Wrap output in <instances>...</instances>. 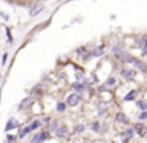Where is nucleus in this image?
I'll list each match as a JSON object with an SVG mask.
<instances>
[{
  "label": "nucleus",
  "instance_id": "obj_28",
  "mask_svg": "<svg viewBox=\"0 0 147 143\" xmlns=\"http://www.w3.org/2000/svg\"><path fill=\"white\" fill-rule=\"evenodd\" d=\"M0 16L3 17L5 21H8V14H5V13H2V11H0Z\"/></svg>",
  "mask_w": 147,
  "mask_h": 143
},
{
  "label": "nucleus",
  "instance_id": "obj_21",
  "mask_svg": "<svg viewBox=\"0 0 147 143\" xmlns=\"http://www.w3.org/2000/svg\"><path fill=\"white\" fill-rule=\"evenodd\" d=\"M133 134H134V130H133V129H128L127 132L122 134V135H125V137H127V140H128V138H131V137H133Z\"/></svg>",
  "mask_w": 147,
  "mask_h": 143
},
{
  "label": "nucleus",
  "instance_id": "obj_29",
  "mask_svg": "<svg viewBox=\"0 0 147 143\" xmlns=\"http://www.w3.org/2000/svg\"><path fill=\"white\" fill-rule=\"evenodd\" d=\"M49 121H51V118H49V116H45V118H43V123H49Z\"/></svg>",
  "mask_w": 147,
  "mask_h": 143
},
{
  "label": "nucleus",
  "instance_id": "obj_13",
  "mask_svg": "<svg viewBox=\"0 0 147 143\" xmlns=\"http://www.w3.org/2000/svg\"><path fill=\"white\" fill-rule=\"evenodd\" d=\"M41 124H43V121H41V120H33V121H32V124H30V129L35 130V129H38V127H41Z\"/></svg>",
  "mask_w": 147,
  "mask_h": 143
},
{
  "label": "nucleus",
  "instance_id": "obj_11",
  "mask_svg": "<svg viewBox=\"0 0 147 143\" xmlns=\"http://www.w3.org/2000/svg\"><path fill=\"white\" fill-rule=\"evenodd\" d=\"M133 65H134L136 68H139L142 72H147V65H144L142 61H139V60H136V58H133Z\"/></svg>",
  "mask_w": 147,
  "mask_h": 143
},
{
  "label": "nucleus",
  "instance_id": "obj_15",
  "mask_svg": "<svg viewBox=\"0 0 147 143\" xmlns=\"http://www.w3.org/2000/svg\"><path fill=\"white\" fill-rule=\"evenodd\" d=\"M112 54H114V55H115V57H119V58H120V57H122V55H123V54H125V52H123V51H122V49H120V47H112Z\"/></svg>",
  "mask_w": 147,
  "mask_h": 143
},
{
  "label": "nucleus",
  "instance_id": "obj_1",
  "mask_svg": "<svg viewBox=\"0 0 147 143\" xmlns=\"http://www.w3.org/2000/svg\"><path fill=\"white\" fill-rule=\"evenodd\" d=\"M79 102H81V96L78 93H71V94H68L65 104H67V107H76Z\"/></svg>",
  "mask_w": 147,
  "mask_h": 143
},
{
  "label": "nucleus",
  "instance_id": "obj_26",
  "mask_svg": "<svg viewBox=\"0 0 147 143\" xmlns=\"http://www.w3.org/2000/svg\"><path fill=\"white\" fill-rule=\"evenodd\" d=\"M7 58H8V54H3V57H2V65L7 63Z\"/></svg>",
  "mask_w": 147,
  "mask_h": 143
},
{
  "label": "nucleus",
  "instance_id": "obj_8",
  "mask_svg": "<svg viewBox=\"0 0 147 143\" xmlns=\"http://www.w3.org/2000/svg\"><path fill=\"white\" fill-rule=\"evenodd\" d=\"M32 104H33V98H32V96H29V98L22 99V101L19 102V110H26V108L30 107Z\"/></svg>",
  "mask_w": 147,
  "mask_h": 143
},
{
  "label": "nucleus",
  "instance_id": "obj_20",
  "mask_svg": "<svg viewBox=\"0 0 147 143\" xmlns=\"http://www.w3.org/2000/svg\"><path fill=\"white\" fill-rule=\"evenodd\" d=\"M65 108H67V104H65V102H59L57 104V112H65Z\"/></svg>",
  "mask_w": 147,
  "mask_h": 143
},
{
  "label": "nucleus",
  "instance_id": "obj_23",
  "mask_svg": "<svg viewBox=\"0 0 147 143\" xmlns=\"http://www.w3.org/2000/svg\"><path fill=\"white\" fill-rule=\"evenodd\" d=\"M138 118H139L141 121H142V120H147V110H142V112L139 113V116H138Z\"/></svg>",
  "mask_w": 147,
  "mask_h": 143
},
{
  "label": "nucleus",
  "instance_id": "obj_22",
  "mask_svg": "<svg viewBox=\"0 0 147 143\" xmlns=\"http://www.w3.org/2000/svg\"><path fill=\"white\" fill-rule=\"evenodd\" d=\"M59 124H57V121H51V123H49V132H51V130H55V127H57Z\"/></svg>",
  "mask_w": 147,
  "mask_h": 143
},
{
  "label": "nucleus",
  "instance_id": "obj_7",
  "mask_svg": "<svg viewBox=\"0 0 147 143\" xmlns=\"http://www.w3.org/2000/svg\"><path fill=\"white\" fill-rule=\"evenodd\" d=\"M134 130L138 132V135H141V137H147V127L144 126L142 123H136V124H134Z\"/></svg>",
  "mask_w": 147,
  "mask_h": 143
},
{
  "label": "nucleus",
  "instance_id": "obj_3",
  "mask_svg": "<svg viewBox=\"0 0 147 143\" xmlns=\"http://www.w3.org/2000/svg\"><path fill=\"white\" fill-rule=\"evenodd\" d=\"M49 130H45V132H40V134H36L35 137L32 138V143H43V142H46V140L49 138Z\"/></svg>",
  "mask_w": 147,
  "mask_h": 143
},
{
  "label": "nucleus",
  "instance_id": "obj_24",
  "mask_svg": "<svg viewBox=\"0 0 147 143\" xmlns=\"http://www.w3.org/2000/svg\"><path fill=\"white\" fill-rule=\"evenodd\" d=\"M92 130H95V132H98V130H100V123H98V121L92 123Z\"/></svg>",
  "mask_w": 147,
  "mask_h": 143
},
{
  "label": "nucleus",
  "instance_id": "obj_27",
  "mask_svg": "<svg viewBox=\"0 0 147 143\" xmlns=\"http://www.w3.org/2000/svg\"><path fill=\"white\" fill-rule=\"evenodd\" d=\"M98 113H100V115H103V113H105V105H100V110H98Z\"/></svg>",
  "mask_w": 147,
  "mask_h": 143
},
{
  "label": "nucleus",
  "instance_id": "obj_25",
  "mask_svg": "<svg viewBox=\"0 0 147 143\" xmlns=\"http://www.w3.org/2000/svg\"><path fill=\"white\" fill-rule=\"evenodd\" d=\"M7 35H8V41L11 43V41H13V38H11V30L10 29H7Z\"/></svg>",
  "mask_w": 147,
  "mask_h": 143
},
{
  "label": "nucleus",
  "instance_id": "obj_4",
  "mask_svg": "<svg viewBox=\"0 0 147 143\" xmlns=\"http://www.w3.org/2000/svg\"><path fill=\"white\" fill-rule=\"evenodd\" d=\"M54 132H55V137H59V138H67L70 130H68L67 126H57Z\"/></svg>",
  "mask_w": 147,
  "mask_h": 143
},
{
  "label": "nucleus",
  "instance_id": "obj_9",
  "mask_svg": "<svg viewBox=\"0 0 147 143\" xmlns=\"http://www.w3.org/2000/svg\"><path fill=\"white\" fill-rule=\"evenodd\" d=\"M16 127H19V123H18L14 118H11V120L7 123V126H5V130L8 132V130H11V129H16Z\"/></svg>",
  "mask_w": 147,
  "mask_h": 143
},
{
  "label": "nucleus",
  "instance_id": "obj_17",
  "mask_svg": "<svg viewBox=\"0 0 147 143\" xmlns=\"http://www.w3.org/2000/svg\"><path fill=\"white\" fill-rule=\"evenodd\" d=\"M136 94H138L136 91H130V93H128V94L125 96L123 99H125V101H133V99H134V96H136Z\"/></svg>",
  "mask_w": 147,
  "mask_h": 143
},
{
  "label": "nucleus",
  "instance_id": "obj_19",
  "mask_svg": "<svg viewBox=\"0 0 147 143\" xmlns=\"http://www.w3.org/2000/svg\"><path fill=\"white\" fill-rule=\"evenodd\" d=\"M138 107H139L141 110H147V102L146 101H138Z\"/></svg>",
  "mask_w": 147,
  "mask_h": 143
},
{
  "label": "nucleus",
  "instance_id": "obj_18",
  "mask_svg": "<svg viewBox=\"0 0 147 143\" xmlns=\"http://www.w3.org/2000/svg\"><path fill=\"white\" fill-rule=\"evenodd\" d=\"M84 129H86V127H84V124H78V126L74 127V132H76V134H82Z\"/></svg>",
  "mask_w": 147,
  "mask_h": 143
},
{
  "label": "nucleus",
  "instance_id": "obj_10",
  "mask_svg": "<svg viewBox=\"0 0 147 143\" xmlns=\"http://www.w3.org/2000/svg\"><path fill=\"white\" fill-rule=\"evenodd\" d=\"M32 132V129H30V126H26V127H22V129L19 130V134H18V138H26L29 134Z\"/></svg>",
  "mask_w": 147,
  "mask_h": 143
},
{
  "label": "nucleus",
  "instance_id": "obj_5",
  "mask_svg": "<svg viewBox=\"0 0 147 143\" xmlns=\"http://www.w3.org/2000/svg\"><path fill=\"white\" fill-rule=\"evenodd\" d=\"M120 74H122V77H123L125 80H133L134 77H136V71L128 69V68H122V69H120Z\"/></svg>",
  "mask_w": 147,
  "mask_h": 143
},
{
  "label": "nucleus",
  "instance_id": "obj_12",
  "mask_svg": "<svg viewBox=\"0 0 147 143\" xmlns=\"http://www.w3.org/2000/svg\"><path fill=\"white\" fill-rule=\"evenodd\" d=\"M114 85H115V79H114V77H109V79L105 82V86H103V90H105V88H112Z\"/></svg>",
  "mask_w": 147,
  "mask_h": 143
},
{
  "label": "nucleus",
  "instance_id": "obj_6",
  "mask_svg": "<svg viewBox=\"0 0 147 143\" xmlns=\"http://www.w3.org/2000/svg\"><path fill=\"white\" fill-rule=\"evenodd\" d=\"M115 121H117L119 124H125V126H127V124L130 123L128 116L123 113V112H117V115H115Z\"/></svg>",
  "mask_w": 147,
  "mask_h": 143
},
{
  "label": "nucleus",
  "instance_id": "obj_14",
  "mask_svg": "<svg viewBox=\"0 0 147 143\" xmlns=\"http://www.w3.org/2000/svg\"><path fill=\"white\" fill-rule=\"evenodd\" d=\"M73 88L76 90V91H84V90H86V85L81 83V82H74L73 83Z\"/></svg>",
  "mask_w": 147,
  "mask_h": 143
},
{
  "label": "nucleus",
  "instance_id": "obj_2",
  "mask_svg": "<svg viewBox=\"0 0 147 143\" xmlns=\"http://www.w3.org/2000/svg\"><path fill=\"white\" fill-rule=\"evenodd\" d=\"M43 10H45V3H35V5H32V7H30L29 16L30 17H35V16H38L40 13H43Z\"/></svg>",
  "mask_w": 147,
  "mask_h": 143
},
{
  "label": "nucleus",
  "instance_id": "obj_16",
  "mask_svg": "<svg viewBox=\"0 0 147 143\" xmlns=\"http://www.w3.org/2000/svg\"><path fill=\"white\" fill-rule=\"evenodd\" d=\"M103 51H105V49H103V46H100V47H96L95 51H93V52H90V54H92L93 57H100V55L103 54Z\"/></svg>",
  "mask_w": 147,
  "mask_h": 143
}]
</instances>
